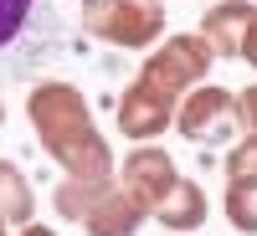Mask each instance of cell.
Masks as SVG:
<instances>
[{"mask_svg":"<svg viewBox=\"0 0 257 236\" xmlns=\"http://www.w3.org/2000/svg\"><path fill=\"white\" fill-rule=\"evenodd\" d=\"M26 118H31L36 144L47 149V159H57V169L67 180H113V169H118L113 144L72 82H62V77L36 82L26 98Z\"/></svg>","mask_w":257,"mask_h":236,"instance_id":"6da1fadb","label":"cell"},{"mask_svg":"<svg viewBox=\"0 0 257 236\" xmlns=\"http://www.w3.org/2000/svg\"><path fill=\"white\" fill-rule=\"evenodd\" d=\"M82 31L103 47L144 52L165 36V6L160 0H82Z\"/></svg>","mask_w":257,"mask_h":236,"instance_id":"7a4b0ae2","label":"cell"},{"mask_svg":"<svg viewBox=\"0 0 257 236\" xmlns=\"http://www.w3.org/2000/svg\"><path fill=\"white\" fill-rule=\"evenodd\" d=\"M211 47L201 41V31H180V36H165L155 52L144 57V67H139V77L134 82H144V88H155V93H165V98H185L190 88H201V77L211 72Z\"/></svg>","mask_w":257,"mask_h":236,"instance_id":"3957f363","label":"cell"},{"mask_svg":"<svg viewBox=\"0 0 257 236\" xmlns=\"http://www.w3.org/2000/svg\"><path fill=\"white\" fill-rule=\"evenodd\" d=\"M175 134L185 144H226L231 134H237V93H226L216 88V82H201V88H190L180 98V108H175Z\"/></svg>","mask_w":257,"mask_h":236,"instance_id":"277c9868","label":"cell"},{"mask_svg":"<svg viewBox=\"0 0 257 236\" xmlns=\"http://www.w3.org/2000/svg\"><path fill=\"white\" fill-rule=\"evenodd\" d=\"M175 180H180V169H175V159H170L160 144H134V149L123 154L118 185H123L144 210H155V205L170 195V185H175Z\"/></svg>","mask_w":257,"mask_h":236,"instance_id":"5b68a950","label":"cell"},{"mask_svg":"<svg viewBox=\"0 0 257 236\" xmlns=\"http://www.w3.org/2000/svg\"><path fill=\"white\" fill-rule=\"evenodd\" d=\"M175 98H165L144 82H128L123 98H118V134L134 139V144H160L165 128H175Z\"/></svg>","mask_w":257,"mask_h":236,"instance_id":"8992f818","label":"cell"},{"mask_svg":"<svg viewBox=\"0 0 257 236\" xmlns=\"http://www.w3.org/2000/svg\"><path fill=\"white\" fill-rule=\"evenodd\" d=\"M144 221H149V210H144L134 195H128L118 180H108V185L93 195V205L82 210V221H77V226L88 231V236H134Z\"/></svg>","mask_w":257,"mask_h":236,"instance_id":"52a82bcc","label":"cell"},{"mask_svg":"<svg viewBox=\"0 0 257 236\" xmlns=\"http://www.w3.org/2000/svg\"><path fill=\"white\" fill-rule=\"evenodd\" d=\"M252 21H257V0H216V6L201 16V41L211 47V57L237 62Z\"/></svg>","mask_w":257,"mask_h":236,"instance_id":"ba28073f","label":"cell"},{"mask_svg":"<svg viewBox=\"0 0 257 236\" xmlns=\"http://www.w3.org/2000/svg\"><path fill=\"white\" fill-rule=\"evenodd\" d=\"M165 231H175V236H190V231H201L206 226V216H211V200H206V190H201V180H175L170 185V195L149 210Z\"/></svg>","mask_w":257,"mask_h":236,"instance_id":"9c48e42d","label":"cell"},{"mask_svg":"<svg viewBox=\"0 0 257 236\" xmlns=\"http://www.w3.org/2000/svg\"><path fill=\"white\" fill-rule=\"evenodd\" d=\"M0 221L6 226H31L36 221L31 180L21 175V164H11V159H0Z\"/></svg>","mask_w":257,"mask_h":236,"instance_id":"30bf717a","label":"cell"},{"mask_svg":"<svg viewBox=\"0 0 257 236\" xmlns=\"http://www.w3.org/2000/svg\"><path fill=\"white\" fill-rule=\"evenodd\" d=\"M221 205H226V221L242 236H257V185H226Z\"/></svg>","mask_w":257,"mask_h":236,"instance_id":"8fae6325","label":"cell"},{"mask_svg":"<svg viewBox=\"0 0 257 236\" xmlns=\"http://www.w3.org/2000/svg\"><path fill=\"white\" fill-rule=\"evenodd\" d=\"M221 164H226V185H257V134H242Z\"/></svg>","mask_w":257,"mask_h":236,"instance_id":"7c38bea8","label":"cell"},{"mask_svg":"<svg viewBox=\"0 0 257 236\" xmlns=\"http://www.w3.org/2000/svg\"><path fill=\"white\" fill-rule=\"evenodd\" d=\"M36 0H0V47H11V41L21 36V26H26Z\"/></svg>","mask_w":257,"mask_h":236,"instance_id":"4fadbf2b","label":"cell"},{"mask_svg":"<svg viewBox=\"0 0 257 236\" xmlns=\"http://www.w3.org/2000/svg\"><path fill=\"white\" fill-rule=\"evenodd\" d=\"M237 128L257 134V82H252V88H242V98H237Z\"/></svg>","mask_w":257,"mask_h":236,"instance_id":"5bb4252c","label":"cell"},{"mask_svg":"<svg viewBox=\"0 0 257 236\" xmlns=\"http://www.w3.org/2000/svg\"><path fill=\"white\" fill-rule=\"evenodd\" d=\"M237 62H247V67H257V21H252L247 41H242V57H237Z\"/></svg>","mask_w":257,"mask_h":236,"instance_id":"9a60e30c","label":"cell"},{"mask_svg":"<svg viewBox=\"0 0 257 236\" xmlns=\"http://www.w3.org/2000/svg\"><path fill=\"white\" fill-rule=\"evenodd\" d=\"M16 236H57V231L41 226V221H31V226H16Z\"/></svg>","mask_w":257,"mask_h":236,"instance_id":"2e32d148","label":"cell"},{"mask_svg":"<svg viewBox=\"0 0 257 236\" xmlns=\"http://www.w3.org/2000/svg\"><path fill=\"white\" fill-rule=\"evenodd\" d=\"M0 236H11V226H6V221H0Z\"/></svg>","mask_w":257,"mask_h":236,"instance_id":"e0dca14e","label":"cell"},{"mask_svg":"<svg viewBox=\"0 0 257 236\" xmlns=\"http://www.w3.org/2000/svg\"><path fill=\"white\" fill-rule=\"evenodd\" d=\"M0 123H6V103H0Z\"/></svg>","mask_w":257,"mask_h":236,"instance_id":"ac0fdd59","label":"cell"}]
</instances>
